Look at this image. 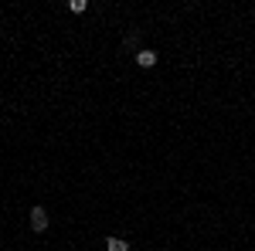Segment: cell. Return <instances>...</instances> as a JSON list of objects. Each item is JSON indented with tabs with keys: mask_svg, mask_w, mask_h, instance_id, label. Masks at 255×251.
<instances>
[{
	"mask_svg": "<svg viewBox=\"0 0 255 251\" xmlns=\"http://www.w3.org/2000/svg\"><path fill=\"white\" fill-rule=\"evenodd\" d=\"M48 228V211L44 207H34L31 211V231H44Z\"/></svg>",
	"mask_w": 255,
	"mask_h": 251,
	"instance_id": "cell-1",
	"label": "cell"
},
{
	"mask_svg": "<svg viewBox=\"0 0 255 251\" xmlns=\"http://www.w3.org/2000/svg\"><path fill=\"white\" fill-rule=\"evenodd\" d=\"M136 65L139 68H153V65H157V51H150V48L136 51Z\"/></svg>",
	"mask_w": 255,
	"mask_h": 251,
	"instance_id": "cell-2",
	"label": "cell"
},
{
	"mask_svg": "<svg viewBox=\"0 0 255 251\" xmlns=\"http://www.w3.org/2000/svg\"><path fill=\"white\" fill-rule=\"evenodd\" d=\"M106 251H129V245L123 238H106Z\"/></svg>",
	"mask_w": 255,
	"mask_h": 251,
	"instance_id": "cell-3",
	"label": "cell"
},
{
	"mask_svg": "<svg viewBox=\"0 0 255 251\" xmlns=\"http://www.w3.org/2000/svg\"><path fill=\"white\" fill-rule=\"evenodd\" d=\"M85 7H89L85 0H72V3H68V10H72V14H85Z\"/></svg>",
	"mask_w": 255,
	"mask_h": 251,
	"instance_id": "cell-4",
	"label": "cell"
}]
</instances>
